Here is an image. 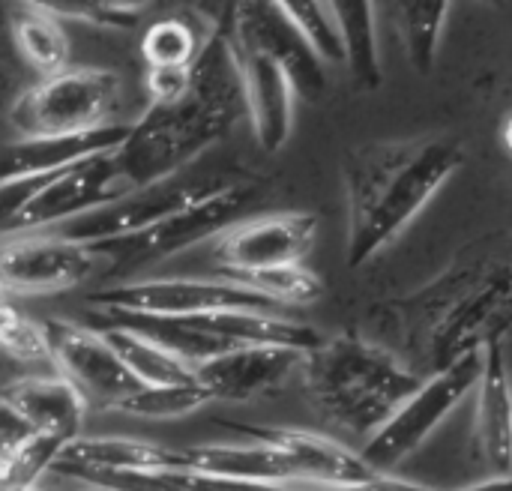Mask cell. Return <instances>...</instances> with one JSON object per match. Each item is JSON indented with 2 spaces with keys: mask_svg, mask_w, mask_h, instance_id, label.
<instances>
[{
  "mask_svg": "<svg viewBox=\"0 0 512 491\" xmlns=\"http://www.w3.org/2000/svg\"><path fill=\"white\" fill-rule=\"evenodd\" d=\"M375 342L417 378L504 348L512 333V231L465 243L423 288L369 309Z\"/></svg>",
  "mask_w": 512,
  "mask_h": 491,
  "instance_id": "cell-1",
  "label": "cell"
},
{
  "mask_svg": "<svg viewBox=\"0 0 512 491\" xmlns=\"http://www.w3.org/2000/svg\"><path fill=\"white\" fill-rule=\"evenodd\" d=\"M462 162V138L444 132L366 141L351 147L342 156L348 201V267L360 270L378 252H384L462 168Z\"/></svg>",
  "mask_w": 512,
  "mask_h": 491,
  "instance_id": "cell-2",
  "label": "cell"
},
{
  "mask_svg": "<svg viewBox=\"0 0 512 491\" xmlns=\"http://www.w3.org/2000/svg\"><path fill=\"white\" fill-rule=\"evenodd\" d=\"M303 390L312 408L348 438H372L417 393V378L384 345L360 333L324 339L303 357Z\"/></svg>",
  "mask_w": 512,
  "mask_h": 491,
  "instance_id": "cell-3",
  "label": "cell"
},
{
  "mask_svg": "<svg viewBox=\"0 0 512 491\" xmlns=\"http://www.w3.org/2000/svg\"><path fill=\"white\" fill-rule=\"evenodd\" d=\"M237 123L192 93L174 105H147L135 126H129L123 144L114 150V162L123 186L144 189L171 177L198 159L210 144L225 138Z\"/></svg>",
  "mask_w": 512,
  "mask_h": 491,
  "instance_id": "cell-4",
  "label": "cell"
},
{
  "mask_svg": "<svg viewBox=\"0 0 512 491\" xmlns=\"http://www.w3.org/2000/svg\"><path fill=\"white\" fill-rule=\"evenodd\" d=\"M120 99L123 84L114 69L69 63L18 93L9 108V123L21 138L87 135L114 126Z\"/></svg>",
  "mask_w": 512,
  "mask_h": 491,
  "instance_id": "cell-5",
  "label": "cell"
},
{
  "mask_svg": "<svg viewBox=\"0 0 512 491\" xmlns=\"http://www.w3.org/2000/svg\"><path fill=\"white\" fill-rule=\"evenodd\" d=\"M483 369V354L465 357L447 372L426 378L414 396L366 441L360 459L375 474H393L408 456H414L429 435L462 405V399L477 387Z\"/></svg>",
  "mask_w": 512,
  "mask_h": 491,
  "instance_id": "cell-6",
  "label": "cell"
},
{
  "mask_svg": "<svg viewBox=\"0 0 512 491\" xmlns=\"http://www.w3.org/2000/svg\"><path fill=\"white\" fill-rule=\"evenodd\" d=\"M96 312L147 315V318H201L231 309L282 312L267 297L222 279H126L90 297Z\"/></svg>",
  "mask_w": 512,
  "mask_h": 491,
  "instance_id": "cell-7",
  "label": "cell"
},
{
  "mask_svg": "<svg viewBox=\"0 0 512 491\" xmlns=\"http://www.w3.org/2000/svg\"><path fill=\"white\" fill-rule=\"evenodd\" d=\"M99 270H108L102 252L54 231L9 234L0 240V291L6 297L66 294Z\"/></svg>",
  "mask_w": 512,
  "mask_h": 491,
  "instance_id": "cell-8",
  "label": "cell"
},
{
  "mask_svg": "<svg viewBox=\"0 0 512 491\" xmlns=\"http://www.w3.org/2000/svg\"><path fill=\"white\" fill-rule=\"evenodd\" d=\"M252 201V189L240 186V183H222L213 192L201 195L198 201H192L189 207H183L180 213L168 216L165 222H159L156 228L123 240V243H111V246H99L96 252H102L108 258V270L117 267H141L150 261H162V258H174L204 240L219 237L228 225L237 222L240 210Z\"/></svg>",
  "mask_w": 512,
  "mask_h": 491,
  "instance_id": "cell-9",
  "label": "cell"
},
{
  "mask_svg": "<svg viewBox=\"0 0 512 491\" xmlns=\"http://www.w3.org/2000/svg\"><path fill=\"white\" fill-rule=\"evenodd\" d=\"M45 327L51 339L54 372L63 375L90 408L111 414L126 396L141 387L123 366L117 351L108 345V339L87 321L48 318Z\"/></svg>",
  "mask_w": 512,
  "mask_h": 491,
  "instance_id": "cell-10",
  "label": "cell"
},
{
  "mask_svg": "<svg viewBox=\"0 0 512 491\" xmlns=\"http://www.w3.org/2000/svg\"><path fill=\"white\" fill-rule=\"evenodd\" d=\"M216 186H222V183L171 177V180H162V183H153L144 189H132L123 198H117L81 219H72L60 228H51V231L66 240L93 246V249L123 243V240H132V237L156 228L159 222L180 213L183 207H189L201 195L213 192Z\"/></svg>",
  "mask_w": 512,
  "mask_h": 491,
  "instance_id": "cell-11",
  "label": "cell"
},
{
  "mask_svg": "<svg viewBox=\"0 0 512 491\" xmlns=\"http://www.w3.org/2000/svg\"><path fill=\"white\" fill-rule=\"evenodd\" d=\"M318 234V216L285 210L237 219L213 237L210 255L219 273H255L303 264Z\"/></svg>",
  "mask_w": 512,
  "mask_h": 491,
  "instance_id": "cell-12",
  "label": "cell"
},
{
  "mask_svg": "<svg viewBox=\"0 0 512 491\" xmlns=\"http://www.w3.org/2000/svg\"><path fill=\"white\" fill-rule=\"evenodd\" d=\"M129 189L120 180L114 153H102L93 159H84L66 171H57L51 183L21 210V216L12 222L9 234H30V231H51L72 219H81L117 198H123ZM6 234V237H9Z\"/></svg>",
  "mask_w": 512,
  "mask_h": 491,
  "instance_id": "cell-13",
  "label": "cell"
},
{
  "mask_svg": "<svg viewBox=\"0 0 512 491\" xmlns=\"http://www.w3.org/2000/svg\"><path fill=\"white\" fill-rule=\"evenodd\" d=\"M228 21L240 45L270 54L303 99H318L327 90L324 63L303 42L279 3H228Z\"/></svg>",
  "mask_w": 512,
  "mask_h": 491,
  "instance_id": "cell-14",
  "label": "cell"
},
{
  "mask_svg": "<svg viewBox=\"0 0 512 491\" xmlns=\"http://www.w3.org/2000/svg\"><path fill=\"white\" fill-rule=\"evenodd\" d=\"M231 429L273 447L291 465L297 486L303 489H336L375 477V471L366 468L360 453L348 450L333 438L303 429H273V426H231Z\"/></svg>",
  "mask_w": 512,
  "mask_h": 491,
  "instance_id": "cell-15",
  "label": "cell"
},
{
  "mask_svg": "<svg viewBox=\"0 0 512 491\" xmlns=\"http://www.w3.org/2000/svg\"><path fill=\"white\" fill-rule=\"evenodd\" d=\"M300 351L291 348H231L195 369V381L213 402H249L276 393L300 366Z\"/></svg>",
  "mask_w": 512,
  "mask_h": 491,
  "instance_id": "cell-16",
  "label": "cell"
},
{
  "mask_svg": "<svg viewBox=\"0 0 512 491\" xmlns=\"http://www.w3.org/2000/svg\"><path fill=\"white\" fill-rule=\"evenodd\" d=\"M0 402L9 405L18 420L39 438H51L63 447L81 438L90 405L57 372L21 375L0 390Z\"/></svg>",
  "mask_w": 512,
  "mask_h": 491,
  "instance_id": "cell-17",
  "label": "cell"
},
{
  "mask_svg": "<svg viewBox=\"0 0 512 491\" xmlns=\"http://www.w3.org/2000/svg\"><path fill=\"white\" fill-rule=\"evenodd\" d=\"M237 42V36H234ZM240 72H243V96H246V120L261 144V150L276 153L291 138L294 126V84L285 69L264 51L240 45Z\"/></svg>",
  "mask_w": 512,
  "mask_h": 491,
  "instance_id": "cell-18",
  "label": "cell"
},
{
  "mask_svg": "<svg viewBox=\"0 0 512 491\" xmlns=\"http://www.w3.org/2000/svg\"><path fill=\"white\" fill-rule=\"evenodd\" d=\"M168 468H180V450L126 435H81L78 441L63 447L51 474H63L84 483L102 474H150Z\"/></svg>",
  "mask_w": 512,
  "mask_h": 491,
  "instance_id": "cell-19",
  "label": "cell"
},
{
  "mask_svg": "<svg viewBox=\"0 0 512 491\" xmlns=\"http://www.w3.org/2000/svg\"><path fill=\"white\" fill-rule=\"evenodd\" d=\"M477 417H474V459L492 477L512 474V381L504 348L483 351V369L477 381Z\"/></svg>",
  "mask_w": 512,
  "mask_h": 491,
  "instance_id": "cell-20",
  "label": "cell"
},
{
  "mask_svg": "<svg viewBox=\"0 0 512 491\" xmlns=\"http://www.w3.org/2000/svg\"><path fill=\"white\" fill-rule=\"evenodd\" d=\"M129 126H105L87 135H63V138H18L0 150V180L12 177H33V174H54L66 171L84 159L114 153Z\"/></svg>",
  "mask_w": 512,
  "mask_h": 491,
  "instance_id": "cell-21",
  "label": "cell"
},
{
  "mask_svg": "<svg viewBox=\"0 0 512 491\" xmlns=\"http://www.w3.org/2000/svg\"><path fill=\"white\" fill-rule=\"evenodd\" d=\"M180 468L195 471V474H207V477H219V480H237V483L297 486L291 465L273 447H267L261 441L186 447V450H180Z\"/></svg>",
  "mask_w": 512,
  "mask_h": 491,
  "instance_id": "cell-22",
  "label": "cell"
},
{
  "mask_svg": "<svg viewBox=\"0 0 512 491\" xmlns=\"http://www.w3.org/2000/svg\"><path fill=\"white\" fill-rule=\"evenodd\" d=\"M12 39L21 60L39 72V78L54 75L69 66L72 42L66 24L54 18L39 0L36 3H15L12 9Z\"/></svg>",
  "mask_w": 512,
  "mask_h": 491,
  "instance_id": "cell-23",
  "label": "cell"
},
{
  "mask_svg": "<svg viewBox=\"0 0 512 491\" xmlns=\"http://www.w3.org/2000/svg\"><path fill=\"white\" fill-rule=\"evenodd\" d=\"M90 327H96L108 339V345L117 351V357L123 360V366L132 372V378L141 387L186 384L195 378V372L183 360H177L162 345H156L153 339H147L129 327H117V324H90Z\"/></svg>",
  "mask_w": 512,
  "mask_h": 491,
  "instance_id": "cell-24",
  "label": "cell"
},
{
  "mask_svg": "<svg viewBox=\"0 0 512 491\" xmlns=\"http://www.w3.org/2000/svg\"><path fill=\"white\" fill-rule=\"evenodd\" d=\"M210 30L204 33L189 12L165 15L147 24L141 36V57L147 69H189L198 60Z\"/></svg>",
  "mask_w": 512,
  "mask_h": 491,
  "instance_id": "cell-25",
  "label": "cell"
},
{
  "mask_svg": "<svg viewBox=\"0 0 512 491\" xmlns=\"http://www.w3.org/2000/svg\"><path fill=\"white\" fill-rule=\"evenodd\" d=\"M342 42H345V63L354 75V81L363 90H378L384 81L381 57H378V39H375V9L372 3L351 0V3H333Z\"/></svg>",
  "mask_w": 512,
  "mask_h": 491,
  "instance_id": "cell-26",
  "label": "cell"
},
{
  "mask_svg": "<svg viewBox=\"0 0 512 491\" xmlns=\"http://www.w3.org/2000/svg\"><path fill=\"white\" fill-rule=\"evenodd\" d=\"M450 3L444 0H411L396 3V27L408 54V63L420 75H432L438 60V42L447 21Z\"/></svg>",
  "mask_w": 512,
  "mask_h": 491,
  "instance_id": "cell-27",
  "label": "cell"
},
{
  "mask_svg": "<svg viewBox=\"0 0 512 491\" xmlns=\"http://www.w3.org/2000/svg\"><path fill=\"white\" fill-rule=\"evenodd\" d=\"M222 282L240 285L246 291H255L267 297L273 306H312L324 294V282L303 264L291 267H273V270H255V273H219Z\"/></svg>",
  "mask_w": 512,
  "mask_h": 491,
  "instance_id": "cell-28",
  "label": "cell"
},
{
  "mask_svg": "<svg viewBox=\"0 0 512 491\" xmlns=\"http://www.w3.org/2000/svg\"><path fill=\"white\" fill-rule=\"evenodd\" d=\"M213 399L207 390L192 378L186 384H165V387H138L132 396H126L111 414H126V417H141V420H180Z\"/></svg>",
  "mask_w": 512,
  "mask_h": 491,
  "instance_id": "cell-29",
  "label": "cell"
},
{
  "mask_svg": "<svg viewBox=\"0 0 512 491\" xmlns=\"http://www.w3.org/2000/svg\"><path fill=\"white\" fill-rule=\"evenodd\" d=\"M279 6L321 63H345V42H342V27H339L333 3L285 0Z\"/></svg>",
  "mask_w": 512,
  "mask_h": 491,
  "instance_id": "cell-30",
  "label": "cell"
},
{
  "mask_svg": "<svg viewBox=\"0 0 512 491\" xmlns=\"http://www.w3.org/2000/svg\"><path fill=\"white\" fill-rule=\"evenodd\" d=\"M0 351L21 366H51V339L45 321H36L6 303L0 309Z\"/></svg>",
  "mask_w": 512,
  "mask_h": 491,
  "instance_id": "cell-31",
  "label": "cell"
},
{
  "mask_svg": "<svg viewBox=\"0 0 512 491\" xmlns=\"http://www.w3.org/2000/svg\"><path fill=\"white\" fill-rule=\"evenodd\" d=\"M54 18L90 24V27H105V30H126L135 27L147 3H117V0H39Z\"/></svg>",
  "mask_w": 512,
  "mask_h": 491,
  "instance_id": "cell-32",
  "label": "cell"
},
{
  "mask_svg": "<svg viewBox=\"0 0 512 491\" xmlns=\"http://www.w3.org/2000/svg\"><path fill=\"white\" fill-rule=\"evenodd\" d=\"M192 66L189 69H147L144 72V87L150 105H174L189 96L192 84Z\"/></svg>",
  "mask_w": 512,
  "mask_h": 491,
  "instance_id": "cell-33",
  "label": "cell"
},
{
  "mask_svg": "<svg viewBox=\"0 0 512 491\" xmlns=\"http://www.w3.org/2000/svg\"><path fill=\"white\" fill-rule=\"evenodd\" d=\"M33 438V432L18 420V414L0 402V480L9 471L12 459L18 456V450Z\"/></svg>",
  "mask_w": 512,
  "mask_h": 491,
  "instance_id": "cell-34",
  "label": "cell"
},
{
  "mask_svg": "<svg viewBox=\"0 0 512 491\" xmlns=\"http://www.w3.org/2000/svg\"><path fill=\"white\" fill-rule=\"evenodd\" d=\"M303 491H435L429 486H420V483H408V480H399L396 474H375L363 483H354V486H336V489H303Z\"/></svg>",
  "mask_w": 512,
  "mask_h": 491,
  "instance_id": "cell-35",
  "label": "cell"
},
{
  "mask_svg": "<svg viewBox=\"0 0 512 491\" xmlns=\"http://www.w3.org/2000/svg\"><path fill=\"white\" fill-rule=\"evenodd\" d=\"M459 491H512V474L510 477H492L480 486H471V489H459Z\"/></svg>",
  "mask_w": 512,
  "mask_h": 491,
  "instance_id": "cell-36",
  "label": "cell"
},
{
  "mask_svg": "<svg viewBox=\"0 0 512 491\" xmlns=\"http://www.w3.org/2000/svg\"><path fill=\"white\" fill-rule=\"evenodd\" d=\"M501 138H504V147L510 150V156H512V114L504 120V132H501Z\"/></svg>",
  "mask_w": 512,
  "mask_h": 491,
  "instance_id": "cell-37",
  "label": "cell"
},
{
  "mask_svg": "<svg viewBox=\"0 0 512 491\" xmlns=\"http://www.w3.org/2000/svg\"><path fill=\"white\" fill-rule=\"evenodd\" d=\"M0 491H45L42 486H18V483H0Z\"/></svg>",
  "mask_w": 512,
  "mask_h": 491,
  "instance_id": "cell-38",
  "label": "cell"
},
{
  "mask_svg": "<svg viewBox=\"0 0 512 491\" xmlns=\"http://www.w3.org/2000/svg\"><path fill=\"white\" fill-rule=\"evenodd\" d=\"M6 303H9V300H6V294H3V291H0V309H3V306H6Z\"/></svg>",
  "mask_w": 512,
  "mask_h": 491,
  "instance_id": "cell-39",
  "label": "cell"
},
{
  "mask_svg": "<svg viewBox=\"0 0 512 491\" xmlns=\"http://www.w3.org/2000/svg\"><path fill=\"white\" fill-rule=\"evenodd\" d=\"M78 491H99V489H90V486H87V489H78Z\"/></svg>",
  "mask_w": 512,
  "mask_h": 491,
  "instance_id": "cell-40",
  "label": "cell"
}]
</instances>
